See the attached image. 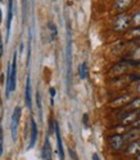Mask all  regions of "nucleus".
Instances as JSON below:
<instances>
[{"label":"nucleus","instance_id":"nucleus-24","mask_svg":"<svg viewBox=\"0 0 140 160\" xmlns=\"http://www.w3.org/2000/svg\"><path fill=\"white\" fill-rule=\"evenodd\" d=\"M133 58L135 59V61H140V47H138L133 52Z\"/></svg>","mask_w":140,"mask_h":160},{"label":"nucleus","instance_id":"nucleus-13","mask_svg":"<svg viewBox=\"0 0 140 160\" xmlns=\"http://www.w3.org/2000/svg\"><path fill=\"white\" fill-rule=\"evenodd\" d=\"M31 52H32V34H31V28L28 30V44H27V67H30L31 63Z\"/></svg>","mask_w":140,"mask_h":160},{"label":"nucleus","instance_id":"nucleus-1","mask_svg":"<svg viewBox=\"0 0 140 160\" xmlns=\"http://www.w3.org/2000/svg\"><path fill=\"white\" fill-rule=\"evenodd\" d=\"M66 65H67V88L71 84V72H72V34L69 26L67 27V45H66Z\"/></svg>","mask_w":140,"mask_h":160},{"label":"nucleus","instance_id":"nucleus-7","mask_svg":"<svg viewBox=\"0 0 140 160\" xmlns=\"http://www.w3.org/2000/svg\"><path fill=\"white\" fill-rule=\"evenodd\" d=\"M12 72H11V92L16 91V84H17V52H14L12 58Z\"/></svg>","mask_w":140,"mask_h":160},{"label":"nucleus","instance_id":"nucleus-34","mask_svg":"<svg viewBox=\"0 0 140 160\" xmlns=\"http://www.w3.org/2000/svg\"><path fill=\"white\" fill-rule=\"evenodd\" d=\"M2 21H3V12H2V8H0V25H2Z\"/></svg>","mask_w":140,"mask_h":160},{"label":"nucleus","instance_id":"nucleus-3","mask_svg":"<svg viewBox=\"0 0 140 160\" xmlns=\"http://www.w3.org/2000/svg\"><path fill=\"white\" fill-rule=\"evenodd\" d=\"M22 115V108L19 106H16L12 114V122H11V133H12V139L16 142L17 141V129L19 125V120H21Z\"/></svg>","mask_w":140,"mask_h":160},{"label":"nucleus","instance_id":"nucleus-23","mask_svg":"<svg viewBox=\"0 0 140 160\" xmlns=\"http://www.w3.org/2000/svg\"><path fill=\"white\" fill-rule=\"evenodd\" d=\"M49 93H50V105L52 106H54V97H55V93H57V91H55V88H50L49 89Z\"/></svg>","mask_w":140,"mask_h":160},{"label":"nucleus","instance_id":"nucleus-14","mask_svg":"<svg viewBox=\"0 0 140 160\" xmlns=\"http://www.w3.org/2000/svg\"><path fill=\"white\" fill-rule=\"evenodd\" d=\"M126 38H128V39L140 38V26L128 28V30H127V32H126Z\"/></svg>","mask_w":140,"mask_h":160},{"label":"nucleus","instance_id":"nucleus-20","mask_svg":"<svg viewBox=\"0 0 140 160\" xmlns=\"http://www.w3.org/2000/svg\"><path fill=\"white\" fill-rule=\"evenodd\" d=\"M3 148H4V132L3 128L0 127V156L3 155Z\"/></svg>","mask_w":140,"mask_h":160},{"label":"nucleus","instance_id":"nucleus-10","mask_svg":"<svg viewBox=\"0 0 140 160\" xmlns=\"http://www.w3.org/2000/svg\"><path fill=\"white\" fill-rule=\"evenodd\" d=\"M41 158L44 160H53V158H52V147H50V142H49V137L45 138V142L43 145Z\"/></svg>","mask_w":140,"mask_h":160},{"label":"nucleus","instance_id":"nucleus-38","mask_svg":"<svg viewBox=\"0 0 140 160\" xmlns=\"http://www.w3.org/2000/svg\"><path fill=\"white\" fill-rule=\"evenodd\" d=\"M0 2H4V0H0Z\"/></svg>","mask_w":140,"mask_h":160},{"label":"nucleus","instance_id":"nucleus-8","mask_svg":"<svg viewBox=\"0 0 140 160\" xmlns=\"http://www.w3.org/2000/svg\"><path fill=\"white\" fill-rule=\"evenodd\" d=\"M55 137H57V146H58V155L61 160H64V148H63V141L61 137V131H59V125L55 122Z\"/></svg>","mask_w":140,"mask_h":160},{"label":"nucleus","instance_id":"nucleus-29","mask_svg":"<svg viewBox=\"0 0 140 160\" xmlns=\"http://www.w3.org/2000/svg\"><path fill=\"white\" fill-rule=\"evenodd\" d=\"M133 125H134V127H135L136 129H140V118H139V119L136 120V122H135V123H134Z\"/></svg>","mask_w":140,"mask_h":160},{"label":"nucleus","instance_id":"nucleus-37","mask_svg":"<svg viewBox=\"0 0 140 160\" xmlns=\"http://www.w3.org/2000/svg\"><path fill=\"white\" fill-rule=\"evenodd\" d=\"M138 116H139V118H140V108H139V110H138Z\"/></svg>","mask_w":140,"mask_h":160},{"label":"nucleus","instance_id":"nucleus-39","mask_svg":"<svg viewBox=\"0 0 140 160\" xmlns=\"http://www.w3.org/2000/svg\"><path fill=\"white\" fill-rule=\"evenodd\" d=\"M7 160H11V159H7Z\"/></svg>","mask_w":140,"mask_h":160},{"label":"nucleus","instance_id":"nucleus-28","mask_svg":"<svg viewBox=\"0 0 140 160\" xmlns=\"http://www.w3.org/2000/svg\"><path fill=\"white\" fill-rule=\"evenodd\" d=\"M128 78L131 80H138V82H139V80H140V74H133V75H130Z\"/></svg>","mask_w":140,"mask_h":160},{"label":"nucleus","instance_id":"nucleus-2","mask_svg":"<svg viewBox=\"0 0 140 160\" xmlns=\"http://www.w3.org/2000/svg\"><path fill=\"white\" fill-rule=\"evenodd\" d=\"M131 25H133V17H130L127 13H121L116 17L113 28L118 32H122V31L128 30Z\"/></svg>","mask_w":140,"mask_h":160},{"label":"nucleus","instance_id":"nucleus-11","mask_svg":"<svg viewBox=\"0 0 140 160\" xmlns=\"http://www.w3.org/2000/svg\"><path fill=\"white\" fill-rule=\"evenodd\" d=\"M126 154L127 155H138L140 154V141H134V142H130L127 148H126Z\"/></svg>","mask_w":140,"mask_h":160},{"label":"nucleus","instance_id":"nucleus-19","mask_svg":"<svg viewBox=\"0 0 140 160\" xmlns=\"http://www.w3.org/2000/svg\"><path fill=\"white\" fill-rule=\"evenodd\" d=\"M128 101V96H122V97H119L118 99H116L114 102H112V106H118L119 103H125Z\"/></svg>","mask_w":140,"mask_h":160},{"label":"nucleus","instance_id":"nucleus-4","mask_svg":"<svg viewBox=\"0 0 140 160\" xmlns=\"http://www.w3.org/2000/svg\"><path fill=\"white\" fill-rule=\"evenodd\" d=\"M125 143H126L125 138L121 134H113L111 137H108V145H109V147H111V150H113V151H118V150H121Z\"/></svg>","mask_w":140,"mask_h":160},{"label":"nucleus","instance_id":"nucleus-35","mask_svg":"<svg viewBox=\"0 0 140 160\" xmlns=\"http://www.w3.org/2000/svg\"><path fill=\"white\" fill-rule=\"evenodd\" d=\"M134 160H140V154H138L136 156H135V159Z\"/></svg>","mask_w":140,"mask_h":160},{"label":"nucleus","instance_id":"nucleus-25","mask_svg":"<svg viewBox=\"0 0 140 160\" xmlns=\"http://www.w3.org/2000/svg\"><path fill=\"white\" fill-rule=\"evenodd\" d=\"M28 5V2L27 0H22V8H23V18H26V14H27V7Z\"/></svg>","mask_w":140,"mask_h":160},{"label":"nucleus","instance_id":"nucleus-32","mask_svg":"<svg viewBox=\"0 0 140 160\" xmlns=\"http://www.w3.org/2000/svg\"><path fill=\"white\" fill-rule=\"evenodd\" d=\"M2 122H3V107H0V127H2Z\"/></svg>","mask_w":140,"mask_h":160},{"label":"nucleus","instance_id":"nucleus-30","mask_svg":"<svg viewBox=\"0 0 140 160\" xmlns=\"http://www.w3.org/2000/svg\"><path fill=\"white\" fill-rule=\"evenodd\" d=\"M23 51H25V47H23V43H19V53H23Z\"/></svg>","mask_w":140,"mask_h":160},{"label":"nucleus","instance_id":"nucleus-5","mask_svg":"<svg viewBox=\"0 0 140 160\" xmlns=\"http://www.w3.org/2000/svg\"><path fill=\"white\" fill-rule=\"evenodd\" d=\"M13 2L14 0H8V17H7V36H5V42H8L9 36H11V28H12V21H13Z\"/></svg>","mask_w":140,"mask_h":160},{"label":"nucleus","instance_id":"nucleus-27","mask_svg":"<svg viewBox=\"0 0 140 160\" xmlns=\"http://www.w3.org/2000/svg\"><path fill=\"white\" fill-rule=\"evenodd\" d=\"M68 152H69V156H71V159H72V160H78L77 155L75 154V151H73L72 148H69V150H68Z\"/></svg>","mask_w":140,"mask_h":160},{"label":"nucleus","instance_id":"nucleus-31","mask_svg":"<svg viewBox=\"0 0 140 160\" xmlns=\"http://www.w3.org/2000/svg\"><path fill=\"white\" fill-rule=\"evenodd\" d=\"M82 122H84V125L87 127V115H84L82 116Z\"/></svg>","mask_w":140,"mask_h":160},{"label":"nucleus","instance_id":"nucleus-18","mask_svg":"<svg viewBox=\"0 0 140 160\" xmlns=\"http://www.w3.org/2000/svg\"><path fill=\"white\" fill-rule=\"evenodd\" d=\"M127 108H135V110L140 108V98H135V99H133V101L127 105Z\"/></svg>","mask_w":140,"mask_h":160},{"label":"nucleus","instance_id":"nucleus-36","mask_svg":"<svg viewBox=\"0 0 140 160\" xmlns=\"http://www.w3.org/2000/svg\"><path fill=\"white\" fill-rule=\"evenodd\" d=\"M138 93H139V94H140V84H139V85H138Z\"/></svg>","mask_w":140,"mask_h":160},{"label":"nucleus","instance_id":"nucleus-6","mask_svg":"<svg viewBox=\"0 0 140 160\" xmlns=\"http://www.w3.org/2000/svg\"><path fill=\"white\" fill-rule=\"evenodd\" d=\"M37 136H39V131H37V124L35 122V119L31 118V133H30V143L27 146V150H31L35 147L36 141H37Z\"/></svg>","mask_w":140,"mask_h":160},{"label":"nucleus","instance_id":"nucleus-9","mask_svg":"<svg viewBox=\"0 0 140 160\" xmlns=\"http://www.w3.org/2000/svg\"><path fill=\"white\" fill-rule=\"evenodd\" d=\"M25 103L27 108H32V101H31V82H30V76L26 79V89H25Z\"/></svg>","mask_w":140,"mask_h":160},{"label":"nucleus","instance_id":"nucleus-16","mask_svg":"<svg viewBox=\"0 0 140 160\" xmlns=\"http://www.w3.org/2000/svg\"><path fill=\"white\" fill-rule=\"evenodd\" d=\"M78 75L82 80H86L87 79V65L86 62H82L78 67Z\"/></svg>","mask_w":140,"mask_h":160},{"label":"nucleus","instance_id":"nucleus-26","mask_svg":"<svg viewBox=\"0 0 140 160\" xmlns=\"http://www.w3.org/2000/svg\"><path fill=\"white\" fill-rule=\"evenodd\" d=\"M3 53H4V43H3L2 35H0V58L3 57Z\"/></svg>","mask_w":140,"mask_h":160},{"label":"nucleus","instance_id":"nucleus-21","mask_svg":"<svg viewBox=\"0 0 140 160\" xmlns=\"http://www.w3.org/2000/svg\"><path fill=\"white\" fill-rule=\"evenodd\" d=\"M36 103H37V108L40 111V116L43 118V112H41V110H43V107H41V97H40V92L39 91L36 92Z\"/></svg>","mask_w":140,"mask_h":160},{"label":"nucleus","instance_id":"nucleus-12","mask_svg":"<svg viewBox=\"0 0 140 160\" xmlns=\"http://www.w3.org/2000/svg\"><path fill=\"white\" fill-rule=\"evenodd\" d=\"M139 134H140V129H131V131H128L125 136H124V138H125V142L126 143H130V142H134V141H136L138 139V137H139Z\"/></svg>","mask_w":140,"mask_h":160},{"label":"nucleus","instance_id":"nucleus-15","mask_svg":"<svg viewBox=\"0 0 140 160\" xmlns=\"http://www.w3.org/2000/svg\"><path fill=\"white\" fill-rule=\"evenodd\" d=\"M131 3H133V0H116V9L124 11V9H126Z\"/></svg>","mask_w":140,"mask_h":160},{"label":"nucleus","instance_id":"nucleus-33","mask_svg":"<svg viewBox=\"0 0 140 160\" xmlns=\"http://www.w3.org/2000/svg\"><path fill=\"white\" fill-rule=\"evenodd\" d=\"M93 160H99V155H98L96 152L93 154Z\"/></svg>","mask_w":140,"mask_h":160},{"label":"nucleus","instance_id":"nucleus-17","mask_svg":"<svg viewBox=\"0 0 140 160\" xmlns=\"http://www.w3.org/2000/svg\"><path fill=\"white\" fill-rule=\"evenodd\" d=\"M48 27H49V31H50V39L52 40H55L57 39V35H58V31H57V27L53 22H49L48 23Z\"/></svg>","mask_w":140,"mask_h":160},{"label":"nucleus","instance_id":"nucleus-22","mask_svg":"<svg viewBox=\"0 0 140 160\" xmlns=\"http://www.w3.org/2000/svg\"><path fill=\"white\" fill-rule=\"evenodd\" d=\"M133 25L136 27V26H140V12L135 13L133 16Z\"/></svg>","mask_w":140,"mask_h":160}]
</instances>
